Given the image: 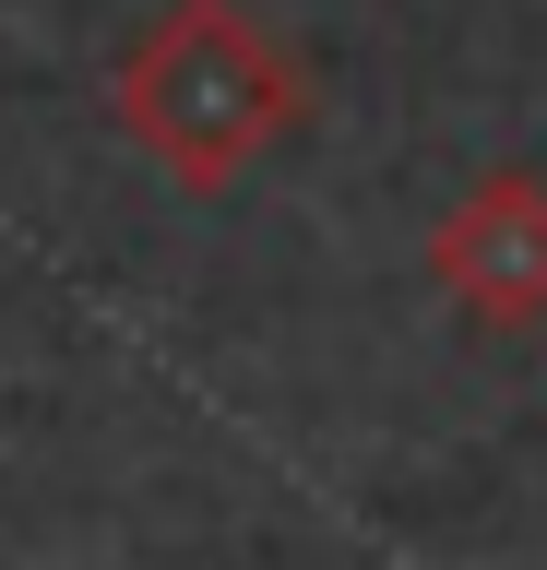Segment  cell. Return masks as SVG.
Masks as SVG:
<instances>
[{"mask_svg":"<svg viewBox=\"0 0 547 570\" xmlns=\"http://www.w3.org/2000/svg\"><path fill=\"white\" fill-rule=\"evenodd\" d=\"M119 131L144 142L179 190H226L310 119V71L251 0H167L108 71Z\"/></svg>","mask_w":547,"mask_h":570,"instance_id":"6da1fadb","label":"cell"},{"mask_svg":"<svg viewBox=\"0 0 547 570\" xmlns=\"http://www.w3.org/2000/svg\"><path fill=\"white\" fill-rule=\"evenodd\" d=\"M429 274L452 309L476 321H547V178H476L465 203L440 214Z\"/></svg>","mask_w":547,"mask_h":570,"instance_id":"7a4b0ae2","label":"cell"}]
</instances>
